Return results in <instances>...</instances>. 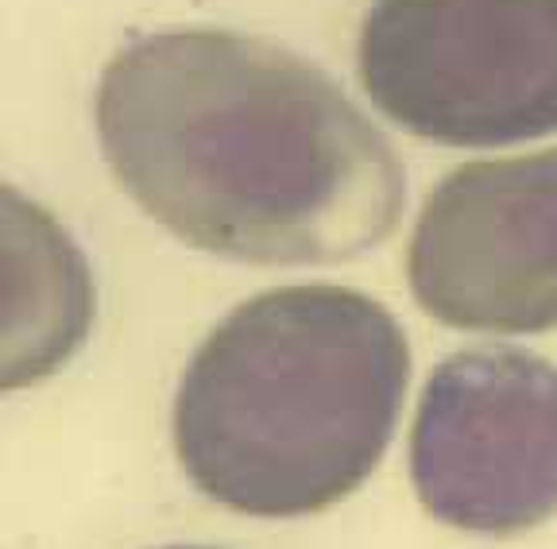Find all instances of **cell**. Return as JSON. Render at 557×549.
<instances>
[{
  "label": "cell",
  "instance_id": "6da1fadb",
  "mask_svg": "<svg viewBox=\"0 0 557 549\" xmlns=\"http://www.w3.org/2000/svg\"><path fill=\"white\" fill-rule=\"evenodd\" d=\"M97 140L166 233L240 263H345L395 233L407 171L325 71L225 27L139 36L97 82Z\"/></svg>",
  "mask_w": 557,
  "mask_h": 549
},
{
  "label": "cell",
  "instance_id": "7a4b0ae2",
  "mask_svg": "<svg viewBox=\"0 0 557 549\" xmlns=\"http://www.w3.org/2000/svg\"><path fill=\"white\" fill-rule=\"evenodd\" d=\"M407 384V333L375 298L337 283L263 290L186 364L174 453L228 511L318 514L375 472Z\"/></svg>",
  "mask_w": 557,
  "mask_h": 549
},
{
  "label": "cell",
  "instance_id": "3957f363",
  "mask_svg": "<svg viewBox=\"0 0 557 549\" xmlns=\"http://www.w3.org/2000/svg\"><path fill=\"white\" fill-rule=\"evenodd\" d=\"M360 86L392 124L445 148L557 132V0H375Z\"/></svg>",
  "mask_w": 557,
  "mask_h": 549
},
{
  "label": "cell",
  "instance_id": "277c9868",
  "mask_svg": "<svg viewBox=\"0 0 557 549\" xmlns=\"http://www.w3.org/2000/svg\"><path fill=\"white\" fill-rule=\"evenodd\" d=\"M410 479L437 523L522 534L557 514V367L484 345L430 372L410 426Z\"/></svg>",
  "mask_w": 557,
  "mask_h": 549
},
{
  "label": "cell",
  "instance_id": "5b68a950",
  "mask_svg": "<svg viewBox=\"0 0 557 549\" xmlns=\"http://www.w3.org/2000/svg\"><path fill=\"white\" fill-rule=\"evenodd\" d=\"M407 279L453 329L557 325V148L449 171L418 213Z\"/></svg>",
  "mask_w": 557,
  "mask_h": 549
},
{
  "label": "cell",
  "instance_id": "8992f818",
  "mask_svg": "<svg viewBox=\"0 0 557 549\" xmlns=\"http://www.w3.org/2000/svg\"><path fill=\"white\" fill-rule=\"evenodd\" d=\"M94 317L97 287L78 240L47 205L0 183V395L59 375Z\"/></svg>",
  "mask_w": 557,
  "mask_h": 549
},
{
  "label": "cell",
  "instance_id": "52a82bcc",
  "mask_svg": "<svg viewBox=\"0 0 557 549\" xmlns=\"http://www.w3.org/2000/svg\"><path fill=\"white\" fill-rule=\"evenodd\" d=\"M166 549H209V546H166Z\"/></svg>",
  "mask_w": 557,
  "mask_h": 549
}]
</instances>
